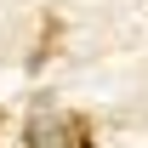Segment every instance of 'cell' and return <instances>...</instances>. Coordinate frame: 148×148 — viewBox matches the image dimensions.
<instances>
[{"mask_svg": "<svg viewBox=\"0 0 148 148\" xmlns=\"http://www.w3.org/2000/svg\"><path fill=\"white\" fill-rule=\"evenodd\" d=\"M23 143H29V148H74V125H69V114H57L51 103H40V108L29 114Z\"/></svg>", "mask_w": 148, "mask_h": 148, "instance_id": "6da1fadb", "label": "cell"}]
</instances>
